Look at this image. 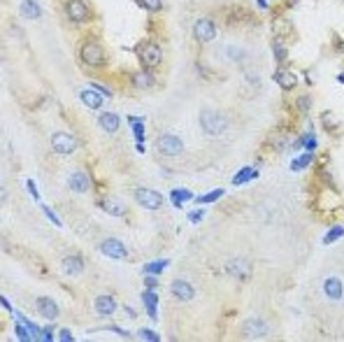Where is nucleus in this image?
Wrapping results in <instances>:
<instances>
[{"mask_svg": "<svg viewBox=\"0 0 344 342\" xmlns=\"http://www.w3.org/2000/svg\"><path fill=\"white\" fill-rule=\"evenodd\" d=\"M200 128L205 131V135H210V138H219L226 133L228 128V121H226V116L216 110H203L200 112Z\"/></svg>", "mask_w": 344, "mask_h": 342, "instance_id": "nucleus-1", "label": "nucleus"}, {"mask_svg": "<svg viewBox=\"0 0 344 342\" xmlns=\"http://www.w3.org/2000/svg\"><path fill=\"white\" fill-rule=\"evenodd\" d=\"M79 58H81V63H86L88 68H103V65L107 63V54H105V49H103V44L100 42L88 40V42L81 44Z\"/></svg>", "mask_w": 344, "mask_h": 342, "instance_id": "nucleus-2", "label": "nucleus"}, {"mask_svg": "<svg viewBox=\"0 0 344 342\" xmlns=\"http://www.w3.org/2000/svg\"><path fill=\"white\" fill-rule=\"evenodd\" d=\"M270 335V324L263 316H249L242 324V338L244 340H263Z\"/></svg>", "mask_w": 344, "mask_h": 342, "instance_id": "nucleus-3", "label": "nucleus"}, {"mask_svg": "<svg viewBox=\"0 0 344 342\" xmlns=\"http://www.w3.org/2000/svg\"><path fill=\"white\" fill-rule=\"evenodd\" d=\"M137 58H140L142 68L154 70V68H159L160 61H163V49H160L156 42H144L140 49H137Z\"/></svg>", "mask_w": 344, "mask_h": 342, "instance_id": "nucleus-4", "label": "nucleus"}, {"mask_svg": "<svg viewBox=\"0 0 344 342\" xmlns=\"http://www.w3.org/2000/svg\"><path fill=\"white\" fill-rule=\"evenodd\" d=\"M132 198L144 210H160L163 207V196L159 191H154V189H147V186H137L132 191Z\"/></svg>", "mask_w": 344, "mask_h": 342, "instance_id": "nucleus-5", "label": "nucleus"}, {"mask_svg": "<svg viewBox=\"0 0 344 342\" xmlns=\"http://www.w3.org/2000/svg\"><path fill=\"white\" fill-rule=\"evenodd\" d=\"M156 149H159V154H163V156L172 158V156H179V154L184 151V142H182V138H177L172 133H165V135H159Z\"/></svg>", "mask_w": 344, "mask_h": 342, "instance_id": "nucleus-6", "label": "nucleus"}, {"mask_svg": "<svg viewBox=\"0 0 344 342\" xmlns=\"http://www.w3.org/2000/svg\"><path fill=\"white\" fill-rule=\"evenodd\" d=\"M100 254L109 256V258H114V261H121L128 256V247L124 245V240H119V237H105V240H100Z\"/></svg>", "mask_w": 344, "mask_h": 342, "instance_id": "nucleus-7", "label": "nucleus"}, {"mask_svg": "<svg viewBox=\"0 0 344 342\" xmlns=\"http://www.w3.org/2000/svg\"><path fill=\"white\" fill-rule=\"evenodd\" d=\"M52 149L56 151V154H61V156H68V154H72V151L77 149V140H75L72 133L56 131L52 135Z\"/></svg>", "mask_w": 344, "mask_h": 342, "instance_id": "nucleus-8", "label": "nucleus"}, {"mask_svg": "<svg viewBox=\"0 0 344 342\" xmlns=\"http://www.w3.org/2000/svg\"><path fill=\"white\" fill-rule=\"evenodd\" d=\"M65 14L75 24H86L91 19V9H88L86 0H65Z\"/></svg>", "mask_w": 344, "mask_h": 342, "instance_id": "nucleus-9", "label": "nucleus"}, {"mask_svg": "<svg viewBox=\"0 0 344 342\" xmlns=\"http://www.w3.org/2000/svg\"><path fill=\"white\" fill-rule=\"evenodd\" d=\"M193 37L198 42H212L214 37H216V24H214L212 19H195L193 24Z\"/></svg>", "mask_w": 344, "mask_h": 342, "instance_id": "nucleus-10", "label": "nucleus"}, {"mask_svg": "<svg viewBox=\"0 0 344 342\" xmlns=\"http://www.w3.org/2000/svg\"><path fill=\"white\" fill-rule=\"evenodd\" d=\"M226 272L233 275V277H238L239 282H247L251 277V263L244 261V258H230L226 263Z\"/></svg>", "mask_w": 344, "mask_h": 342, "instance_id": "nucleus-11", "label": "nucleus"}, {"mask_svg": "<svg viewBox=\"0 0 344 342\" xmlns=\"http://www.w3.org/2000/svg\"><path fill=\"white\" fill-rule=\"evenodd\" d=\"M35 307H37V312H40V316L49 319V321L58 319V314H61V310H58V305H56V300L49 298V296H40V298L35 300Z\"/></svg>", "mask_w": 344, "mask_h": 342, "instance_id": "nucleus-12", "label": "nucleus"}, {"mask_svg": "<svg viewBox=\"0 0 344 342\" xmlns=\"http://www.w3.org/2000/svg\"><path fill=\"white\" fill-rule=\"evenodd\" d=\"M68 186L75 193H86L91 189V177L86 175V170H72L68 175Z\"/></svg>", "mask_w": 344, "mask_h": 342, "instance_id": "nucleus-13", "label": "nucleus"}, {"mask_svg": "<svg viewBox=\"0 0 344 342\" xmlns=\"http://www.w3.org/2000/svg\"><path fill=\"white\" fill-rule=\"evenodd\" d=\"M170 291H172V296H175L177 300H182V303H188V300L195 298V289L186 280H175L170 284Z\"/></svg>", "mask_w": 344, "mask_h": 342, "instance_id": "nucleus-14", "label": "nucleus"}, {"mask_svg": "<svg viewBox=\"0 0 344 342\" xmlns=\"http://www.w3.org/2000/svg\"><path fill=\"white\" fill-rule=\"evenodd\" d=\"M323 293H326V298L330 300H342L344 296V284L340 277H335V275H330V277H326L323 280Z\"/></svg>", "mask_w": 344, "mask_h": 342, "instance_id": "nucleus-15", "label": "nucleus"}, {"mask_svg": "<svg viewBox=\"0 0 344 342\" xmlns=\"http://www.w3.org/2000/svg\"><path fill=\"white\" fill-rule=\"evenodd\" d=\"M98 207L105 212V214H109V217H126V212H128L124 200H119V198H103V200L98 202Z\"/></svg>", "mask_w": 344, "mask_h": 342, "instance_id": "nucleus-16", "label": "nucleus"}, {"mask_svg": "<svg viewBox=\"0 0 344 342\" xmlns=\"http://www.w3.org/2000/svg\"><path fill=\"white\" fill-rule=\"evenodd\" d=\"M93 310H96V314H100V316L114 314V312H116L114 296H107V293H103V296H96V300H93Z\"/></svg>", "mask_w": 344, "mask_h": 342, "instance_id": "nucleus-17", "label": "nucleus"}, {"mask_svg": "<svg viewBox=\"0 0 344 342\" xmlns=\"http://www.w3.org/2000/svg\"><path fill=\"white\" fill-rule=\"evenodd\" d=\"M61 270L65 272V275H81V272H84V258L77 254L65 256L61 261Z\"/></svg>", "mask_w": 344, "mask_h": 342, "instance_id": "nucleus-18", "label": "nucleus"}, {"mask_svg": "<svg viewBox=\"0 0 344 342\" xmlns=\"http://www.w3.org/2000/svg\"><path fill=\"white\" fill-rule=\"evenodd\" d=\"M79 100L88 107V110H100V107H103V93H98L93 86H91V88H81V91H79Z\"/></svg>", "mask_w": 344, "mask_h": 342, "instance_id": "nucleus-19", "label": "nucleus"}, {"mask_svg": "<svg viewBox=\"0 0 344 342\" xmlns=\"http://www.w3.org/2000/svg\"><path fill=\"white\" fill-rule=\"evenodd\" d=\"M274 82L284 88V91H291L298 86V75L293 70H277L274 72Z\"/></svg>", "mask_w": 344, "mask_h": 342, "instance_id": "nucleus-20", "label": "nucleus"}, {"mask_svg": "<svg viewBox=\"0 0 344 342\" xmlns=\"http://www.w3.org/2000/svg\"><path fill=\"white\" fill-rule=\"evenodd\" d=\"M98 123H100V128L105 133H116L119 126H121V119H119V114H114V112H103L98 116Z\"/></svg>", "mask_w": 344, "mask_h": 342, "instance_id": "nucleus-21", "label": "nucleus"}, {"mask_svg": "<svg viewBox=\"0 0 344 342\" xmlns=\"http://www.w3.org/2000/svg\"><path fill=\"white\" fill-rule=\"evenodd\" d=\"M142 303H144V307H147V314L156 321V319H159V312H156V305H159V293H156V289L142 291Z\"/></svg>", "mask_w": 344, "mask_h": 342, "instance_id": "nucleus-22", "label": "nucleus"}, {"mask_svg": "<svg viewBox=\"0 0 344 342\" xmlns=\"http://www.w3.org/2000/svg\"><path fill=\"white\" fill-rule=\"evenodd\" d=\"M19 12H21L24 19H40L42 17V7L37 5V0H21Z\"/></svg>", "mask_w": 344, "mask_h": 342, "instance_id": "nucleus-23", "label": "nucleus"}, {"mask_svg": "<svg viewBox=\"0 0 344 342\" xmlns=\"http://www.w3.org/2000/svg\"><path fill=\"white\" fill-rule=\"evenodd\" d=\"M131 82H132V86H137V88H149V86H154L156 79H154V75L149 70H140V72H132Z\"/></svg>", "mask_w": 344, "mask_h": 342, "instance_id": "nucleus-24", "label": "nucleus"}, {"mask_svg": "<svg viewBox=\"0 0 344 342\" xmlns=\"http://www.w3.org/2000/svg\"><path fill=\"white\" fill-rule=\"evenodd\" d=\"M258 177V170L251 166H244L242 170H239L238 175H233V186H242L247 184V182H251V179H256Z\"/></svg>", "mask_w": 344, "mask_h": 342, "instance_id": "nucleus-25", "label": "nucleus"}, {"mask_svg": "<svg viewBox=\"0 0 344 342\" xmlns=\"http://www.w3.org/2000/svg\"><path fill=\"white\" fill-rule=\"evenodd\" d=\"M168 265H170V261H165V258H163V261H151V263H144L142 272H144V275H160Z\"/></svg>", "mask_w": 344, "mask_h": 342, "instance_id": "nucleus-26", "label": "nucleus"}, {"mask_svg": "<svg viewBox=\"0 0 344 342\" xmlns=\"http://www.w3.org/2000/svg\"><path fill=\"white\" fill-rule=\"evenodd\" d=\"M312 161H314V156H312V151H307V154L298 156L295 161H291V170H293V172H300V170H305Z\"/></svg>", "mask_w": 344, "mask_h": 342, "instance_id": "nucleus-27", "label": "nucleus"}, {"mask_svg": "<svg viewBox=\"0 0 344 342\" xmlns=\"http://www.w3.org/2000/svg\"><path fill=\"white\" fill-rule=\"evenodd\" d=\"M342 235H344V226H333L326 233V235H323V245H333V242H335V240H340Z\"/></svg>", "mask_w": 344, "mask_h": 342, "instance_id": "nucleus-28", "label": "nucleus"}, {"mask_svg": "<svg viewBox=\"0 0 344 342\" xmlns=\"http://www.w3.org/2000/svg\"><path fill=\"white\" fill-rule=\"evenodd\" d=\"M170 198H172V202H175L177 207H179L182 202H184V200H191L193 196H191V191H186V189H182V191H179V189H175V191L170 193Z\"/></svg>", "mask_w": 344, "mask_h": 342, "instance_id": "nucleus-29", "label": "nucleus"}, {"mask_svg": "<svg viewBox=\"0 0 344 342\" xmlns=\"http://www.w3.org/2000/svg\"><path fill=\"white\" fill-rule=\"evenodd\" d=\"M137 5L144 9H149V12H159L163 7V0H137Z\"/></svg>", "mask_w": 344, "mask_h": 342, "instance_id": "nucleus-30", "label": "nucleus"}, {"mask_svg": "<svg viewBox=\"0 0 344 342\" xmlns=\"http://www.w3.org/2000/svg\"><path fill=\"white\" fill-rule=\"evenodd\" d=\"M221 196H223V189H216V191H210V193H205V196H200L198 202H200V205H205V202H214V200H219Z\"/></svg>", "mask_w": 344, "mask_h": 342, "instance_id": "nucleus-31", "label": "nucleus"}, {"mask_svg": "<svg viewBox=\"0 0 344 342\" xmlns=\"http://www.w3.org/2000/svg\"><path fill=\"white\" fill-rule=\"evenodd\" d=\"M228 52V56H230V61H244V49H239V47H228L226 49Z\"/></svg>", "mask_w": 344, "mask_h": 342, "instance_id": "nucleus-32", "label": "nucleus"}, {"mask_svg": "<svg viewBox=\"0 0 344 342\" xmlns=\"http://www.w3.org/2000/svg\"><path fill=\"white\" fill-rule=\"evenodd\" d=\"M142 340H149V342H160V335L149 331V328H140V333H137Z\"/></svg>", "mask_w": 344, "mask_h": 342, "instance_id": "nucleus-33", "label": "nucleus"}, {"mask_svg": "<svg viewBox=\"0 0 344 342\" xmlns=\"http://www.w3.org/2000/svg\"><path fill=\"white\" fill-rule=\"evenodd\" d=\"M274 58H277V61H286V47H284L279 40L274 42Z\"/></svg>", "mask_w": 344, "mask_h": 342, "instance_id": "nucleus-34", "label": "nucleus"}, {"mask_svg": "<svg viewBox=\"0 0 344 342\" xmlns=\"http://www.w3.org/2000/svg\"><path fill=\"white\" fill-rule=\"evenodd\" d=\"M42 212H44V214H47V219H52V224H53V226H63V224H61V219H58V217H56V214H53V212L49 210L47 205H42Z\"/></svg>", "mask_w": 344, "mask_h": 342, "instance_id": "nucleus-35", "label": "nucleus"}, {"mask_svg": "<svg viewBox=\"0 0 344 342\" xmlns=\"http://www.w3.org/2000/svg\"><path fill=\"white\" fill-rule=\"evenodd\" d=\"M298 107H300V112H309V107H312V98L302 96L300 100H298Z\"/></svg>", "mask_w": 344, "mask_h": 342, "instance_id": "nucleus-36", "label": "nucleus"}, {"mask_svg": "<svg viewBox=\"0 0 344 342\" xmlns=\"http://www.w3.org/2000/svg\"><path fill=\"white\" fill-rule=\"evenodd\" d=\"M91 86L96 88L98 93H103V96H105V98H109V96H112V88H109V86H103V84H98V82H93Z\"/></svg>", "mask_w": 344, "mask_h": 342, "instance_id": "nucleus-37", "label": "nucleus"}, {"mask_svg": "<svg viewBox=\"0 0 344 342\" xmlns=\"http://www.w3.org/2000/svg\"><path fill=\"white\" fill-rule=\"evenodd\" d=\"M58 340H63V342H72V340H75L72 333H70V328H61V331H58Z\"/></svg>", "mask_w": 344, "mask_h": 342, "instance_id": "nucleus-38", "label": "nucleus"}, {"mask_svg": "<svg viewBox=\"0 0 344 342\" xmlns=\"http://www.w3.org/2000/svg\"><path fill=\"white\" fill-rule=\"evenodd\" d=\"M26 186H28V193H30L35 200H40V193H37V189H35V182H33V179H28Z\"/></svg>", "mask_w": 344, "mask_h": 342, "instance_id": "nucleus-39", "label": "nucleus"}, {"mask_svg": "<svg viewBox=\"0 0 344 342\" xmlns=\"http://www.w3.org/2000/svg\"><path fill=\"white\" fill-rule=\"evenodd\" d=\"M144 284H147V289H156V286H159V280H156V275H147Z\"/></svg>", "mask_w": 344, "mask_h": 342, "instance_id": "nucleus-40", "label": "nucleus"}, {"mask_svg": "<svg viewBox=\"0 0 344 342\" xmlns=\"http://www.w3.org/2000/svg\"><path fill=\"white\" fill-rule=\"evenodd\" d=\"M203 217H205V212H203V210L191 212V214H188V221H193V224H195V221H200V219H203Z\"/></svg>", "mask_w": 344, "mask_h": 342, "instance_id": "nucleus-41", "label": "nucleus"}, {"mask_svg": "<svg viewBox=\"0 0 344 342\" xmlns=\"http://www.w3.org/2000/svg\"><path fill=\"white\" fill-rule=\"evenodd\" d=\"M323 123H326V126H328V123H330V126H337V119L328 112V114H323Z\"/></svg>", "mask_w": 344, "mask_h": 342, "instance_id": "nucleus-42", "label": "nucleus"}, {"mask_svg": "<svg viewBox=\"0 0 344 342\" xmlns=\"http://www.w3.org/2000/svg\"><path fill=\"white\" fill-rule=\"evenodd\" d=\"M40 338H42V340H53V331L52 328H44L42 333H40Z\"/></svg>", "mask_w": 344, "mask_h": 342, "instance_id": "nucleus-43", "label": "nucleus"}, {"mask_svg": "<svg viewBox=\"0 0 344 342\" xmlns=\"http://www.w3.org/2000/svg\"><path fill=\"white\" fill-rule=\"evenodd\" d=\"M258 5H261V7L265 9V7H267V0H258Z\"/></svg>", "mask_w": 344, "mask_h": 342, "instance_id": "nucleus-44", "label": "nucleus"}, {"mask_svg": "<svg viewBox=\"0 0 344 342\" xmlns=\"http://www.w3.org/2000/svg\"><path fill=\"white\" fill-rule=\"evenodd\" d=\"M340 52H342V54H344V42H340Z\"/></svg>", "mask_w": 344, "mask_h": 342, "instance_id": "nucleus-45", "label": "nucleus"}, {"mask_svg": "<svg viewBox=\"0 0 344 342\" xmlns=\"http://www.w3.org/2000/svg\"><path fill=\"white\" fill-rule=\"evenodd\" d=\"M337 79H340V82H342V84H344V72H342V75H340V77H337Z\"/></svg>", "mask_w": 344, "mask_h": 342, "instance_id": "nucleus-46", "label": "nucleus"}]
</instances>
